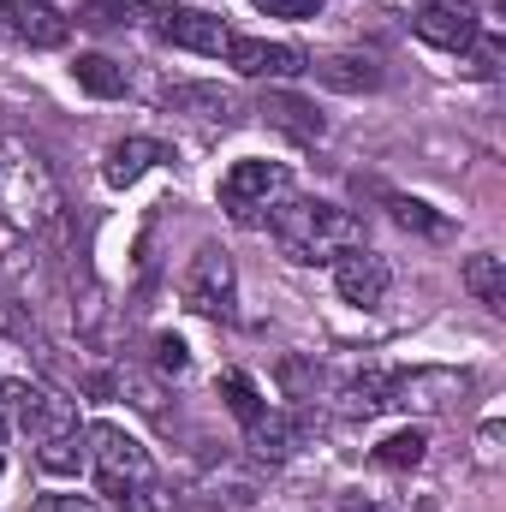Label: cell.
Returning a JSON list of instances; mask_svg holds the SVG:
<instances>
[{"label": "cell", "instance_id": "1", "mask_svg": "<svg viewBox=\"0 0 506 512\" xmlns=\"http://www.w3.org/2000/svg\"><path fill=\"white\" fill-rule=\"evenodd\" d=\"M0 221L24 239H48L66 221V197L36 143L0 137Z\"/></svg>", "mask_w": 506, "mask_h": 512}, {"label": "cell", "instance_id": "2", "mask_svg": "<svg viewBox=\"0 0 506 512\" xmlns=\"http://www.w3.org/2000/svg\"><path fill=\"white\" fill-rule=\"evenodd\" d=\"M268 233H274V245L292 262H334L340 251L364 245V221L352 209H340V203H322V197H286V203H274Z\"/></svg>", "mask_w": 506, "mask_h": 512}, {"label": "cell", "instance_id": "3", "mask_svg": "<svg viewBox=\"0 0 506 512\" xmlns=\"http://www.w3.org/2000/svg\"><path fill=\"white\" fill-rule=\"evenodd\" d=\"M84 435H90V465H96L102 495H114L126 512H155V465H149V447L137 435H126L120 423H96Z\"/></svg>", "mask_w": 506, "mask_h": 512}, {"label": "cell", "instance_id": "4", "mask_svg": "<svg viewBox=\"0 0 506 512\" xmlns=\"http://www.w3.org/2000/svg\"><path fill=\"white\" fill-rule=\"evenodd\" d=\"M292 197V173H286V161H262V155H245V161H233L227 167V179H221V209L233 215V221H268L274 215V203H286Z\"/></svg>", "mask_w": 506, "mask_h": 512}, {"label": "cell", "instance_id": "5", "mask_svg": "<svg viewBox=\"0 0 506 512\" xmlns=\"http://www.w3.org/2000/svg\"><path fill=\"white\" fill-rule=\"evenodd\" d=\"M179 298H185V310H197L209 322H233V310H239V268H233V256L221 245H203L179 274Z\"/></svg>", "mask_w": 506, "mask_h": 512}, {"label": "cell", "instance_id": "6", "mask_svg": "<svg viewBox=\"0 0 506 512\" xmlns=\"http://www.w3.org/2000/svg\"><path fill=\"white\" fill-rule=\"evenodd\" d=\"M0 399L12 405V417H18V429L30 435V447H42V441H54V435L84 429L72 399H60V393H48V387H36V382H0Z\"/></svg>", "mask_w": 506, "mask_h": 512}, {"label": "cell", "instance_id": "7", "mask_svg": "<svg viewBox=\"0 0 506 512\" xmlns=\"http://www.w3.org/2000/svg\"><path fill=\"white\" fill-rule=\"evenodd\" d=\"M0 30L24 48H60L72 36L66 12L54 0H0Z\"/></svg>", "mask_w": 506, "mask_h": 512}, {"label": "cell", "instance_id": "8", "mask_svg": "<svg viewBox=\"0 0 506 512\" xmlns=\"http://www.w3.org/2000/svg\"><path fill=\"white\" fill-rule=\"evenodd\" d=\"M411 30H417L429 48H447V54H465V48L483 36L477 12L459 6V0H429V6H417V12H411Z\"/></svg>", "mask_w": 506, "mask_h": 512}, {"label": "cell", "instance_id": "9", "mask_svg": "<svg viewBox=\"0 0 506 512\" xmlns=\"http://www.w3.org/2000/svg\"><path fill=\"white\" fill-rule=\"evenodd\" d=\"M334 286H340V298L346 304H358V310H376L381 298H387V286H393V268H387V256L376 251H340L334 256Z\"/></svg>", "mask_w": 506, "mask_h": 512}, {"label": "cell", "instance_id": "10", "mask_svg": "<svg viewBox=\"0 0 506 512\" xmlns=\"http://www.w3.org/2000/svg\"><path fill=\"white\" fill-rule=\"evenodd\" d=\"M161 42L173 48H191V54H227L233 30L215 18V12H197V6H161Z\"/></svg>", "mask_w": 506, "mask_h": 512}, {"label": "cell", "instance_id": "11", "mask_svg": "<svg viewBox=\"0 0 506 512\" xmlns=\"http://www.w3.org/2000/svg\"><path fill=\"white\" fill-rule=\"evenodd\" d=\"M227 60H233L239 78H298V72H310V60H304L298 48L262 42V36H233V42H227Z\"/></svg>", "mask_w": 506, "mask_h": 512}, {"label": "cell", "instance_id": "12", "mask_svg": "<svg viewBox=\"0 0 506 512\" xmlns=\"http://www.w3.org/2000/svg\"><path fill=\"white\" fill-rule=\"evenodd\" d=\"M465 393H471V376H459V370H411V376L393 370V405L447 411V405H459Z\"/></svg>", "mask_w": 506, "mask_h": 512}, {"label": "cell", "instance_id": "13", "mask_svg": "<svg viewBox=\"0 0 506 512\" xmlns=\"http://www.w3.org/2000/svg\"><path fill=\"white\" fill-rule=\"evenodd\" d=\"M245 447H251L256 459H268V465L292 459V453L304 447V417H292V411H262L256 423H245Z\"/></svg>", "mask_w": 506, "mask_h": 512}, {"label": "cell", "instance_id": "14", "mask_svg": "<svg viewBox=\"0 0 506 512\" xmlns=\"http://www.w3.org/2000/svg\"><path fill=\"white\" fill-rule=\"evenodd\" d=\"M161 108L167 114H191V120H215V126H227L239 114L233 90H221V84H167L161 90Z\"/></svg>", "mask_w": 506, "mask_h": 512}, {"label": "cell", "instance_id": "15", "mask_svg": "<svg viewBox=\"0 0 506 512\" xmlns=\"http://www.w3.org/2000/svg\"><path fill=\"white\" fill-rule=\"evenodd\" d=\"M262 120L280 126L286 137H298V143H322V137H328V120H322L304 96H292V90H268V96H262Z\"/></svg>", "mask_w": 506, "mask_h": 512}, {"label": "cell", "instance_id": "16", "mask_svg": "<svg viewBox=\"0 0 506 512\" xmlns=\"http://www.w3.org/2000/svg\"><path fill=\"white\" fill-rule=\"evenodd\" d=\"M155 161H167V143H161V137H120V143L108 149V161H102V179H108L114 191H126V185H137Z\"/></svg>", "mask_w": 506, "mask_h": 512}, {"label": "cell", "instance_id": "17", "mask_svg": "<svg viewBox=\"0 0 506 512\" xmlns=\"http://www.w3.org/2000/svg\"><path fill=\"white\" fill-rule=\"evenodd\" d=\"M310 72H316L328 90H346V96L381 90V66L370 54H328V60H310Z\"/></svg>", "mask_w": 506, "mask_h": 512}, {"label": "cell", "instance_id": "18", "mask_svg": "<svg viewBox=\"0 0 506 512\" xmlns=\"http://www.w3.org/2000/svg\"><path fill=\"white\" fill-rule=\"evenodd\" d=\"M387 405H393V370H381V364L346 376V387H340V411L346 417H376Z\"/></svg>", "mask_w": 506, "mask_h": 512}, {"label": "cell", "instance_id": "19", "mask_svg": "<svg viewBox=\"0 0 506 512\" xmlns=\"http://www.w3.org/2000/svg\"><path fill=\"white\" fill-rule=\"evenodd\" d=\"M72 78H78V90H90V96H102V102H114V96L131 90L126 66L108 60V54H78V60H72Z\"/></svg>", "mask_w": 506, "mask_h": 512}, {"label": "cell", "instance_id": "20", "mask_svg": "<svg viewBox=\"0 0 506 512\" xmlns=\"http://www.w3.org/2000/svg\"><path fill=\"white\" fill-rule=\"evenodd\" d=\"M465 292L489 310H506V262L495 251H477L465 256Z\"/></svg>", "mask_w": 506, "mask_h": 512}, {"label": "cell", "instance_id": "21", "mask_svg": "<svg viewBox=\"0 0 506 512\" xmlns=\"http://www.w3.org/2000/svg\"><path fill=\"white\" fill-rule=\"evenodd\" d=\"M36 465H42L48 477H78V471L90 465V435H84V429H72V435L42 441V447H36Z\"/></svg>", "mask_w": 506, "mask_h": 512}, {"label": "cell", "instance_id": "22", "mask_svg": "<svg viewBox=\"0 0 506 512\" xmlns=\"http://www.w3.org/2000/svg\"><path fill=\"white\" fill-rule=\"evenodd\" d=\"M423 459H429V429H417V423H411V429H393V435L376 447L381 471H417Z\"/></svg>", "mask_w": 506, "mask_h": 512}, {"label": "cell", "instance_id": "23", "mask_svg": "<svg viewBox=\"0 0 506 512\" xmlns=\"http://www.w3.org/2000/svg\"><path fill=\"white\" fill-rule=\"evenodd\" d=\"M221 393H227V405H233L239 423H256V417L268 411V399L256 393V382L245 376V370H227V376H221Z\"/></svg>", "mask_w": 506, "mask_h": 512}, {"label": "cell", "instance_id": "24", "mask_svg": "<svg viewBox=\"0 0 506 512\" xmlns=\"http://www.w3.org/2000/svg\"><path fill=\"white\" fill-rule=\"evenodd\" d=\"M387 209H393V221L411 227V233H441V215H435L429 203H417V197H387Z\"/></svg>", "mask_w": 506, "mask_h": 512}, {"label": "cell", "instance_id": "25", "mask_svg": "<svg viewBox=\"0 0 506 512\" xmlns=\"http://www.w3.org/2000/svg\"><path fill=\"white\" fill-rule=\"evenodd\" d=\"M280 387H286L292 399H316L322 370H316V364H304V358H286V364H280Z\"/></svg>", "mask_w": 506, "mask_h": 512}, {"label": "cell", "instance_id": "26", "mask_svg": "<svg viewBox=\"0 0 506 512\" xmlns=\"http://www.w3.org/2000/svg\"><path fill=\"white\" fill-rule=\"evenodd\" d=\"M155 370H161V376H185V370H191V352H185L179 334H155Z\"/></svg>", "mask_w": 506, "mask_h": 512}, {"label": "cell", "instance_id": "27", "mask_svg": "<svg viewBox=\"0 0 506 512\" xmlns=\"http://www.w3.org/2000/svg\"><path fill=\"white\" fill-rule=\"evenodd\" d=\"M262 18H316L322 0H251Z\"/></svg>", "mask_w": 506, "mask_h": 512}, {"label": "cell", "instance_id": "28", "mask_svg": "<svg viewBox=\"0 0 506 512\" xmlns=\"http://www.w3.org/2000/svg\"><path fill=\"white\" fill-rule=\"evenodd\" d=\"M30 512H102L90 495H36Z\"/></svg>", "mask_w": 506, "mask_h": 512}, {"label": "cell", "instance_id": "29", "mask_svg": "<svg viewBox=\"0 0 506 512\" xmlns=\"http://www.w3.org/2000/svg\"><path fill=\"white\" fill-rule=\"evenodd\" d=\"M334 512H381V507L370 501V495H358V489H346V495L334 501Z\"/></svg>", "mask_w": 506, "mask_h": 512}, {"label": "cell", "instance_id": "30", "mask_svg": "<svg viewBox=\"0 0 506 512\" xmlns=\"http://www.w3.org/2000/svg\"><path fill=\"white\" fill-rule=\"evenodd\" d=\"M495 441H501V423H489V429H483V441H477V447H483V453H477L483 465H495Z\"/></svg>", "mask_w": 506, "mask_h": 512}, {"label": "cell", "instance_id": "31", "mask_svg": "<svg viewBox=\"0 0 506 512\" xmlns=\"http://www.w3.org/2000/svg\"><path fill=\"white\" fill-rule=\"evenodd\" d=\"M0 453H6V417H0Z\"/></svg>", "mask_w": 506, "mask_h": 512}]
</instances>
